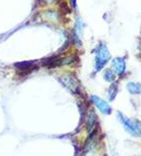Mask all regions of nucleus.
<instances>
[{
	"instance_id": "1",
	"label": "nucleus",
	"mask_w": 141,
	"mask_h": 156,
	"mask_svg": "<svg viewBox=\"0 0 141 156\" xmlns=\"http://www.w3.org/2000/svg\"><path fill=\"white\" fill-rule=\"evenodd\" d=\"M93 98H94V101H95V103L98 105L99 109H100V110L102 111V112H104V113H110V106H108L107 103L103 102V101H101L100 99H99V98H96V97H93Z\"/></svg>"
}]
</instances>
